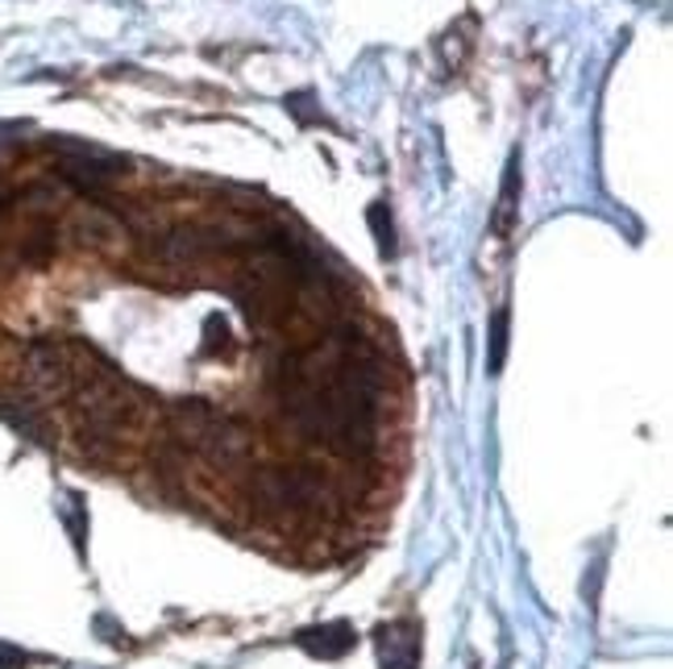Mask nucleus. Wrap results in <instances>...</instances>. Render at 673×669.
Instances as JSON below:
<instances>
[{"instance_id": "11", "label": "nucleus", "mask_w": 673, "mask_h": 669, "mask_svg": "<svg viewBox=\"0 0 673 669\" xmlns=\"http://www.w3.org/2000/svg\"><path fill=\"white\" fill-rule=\"evenodd\" d=\"M0 669H25V653L17 645H4L0 641Z\"/></svg>"}, {"instance_id": "4", "label": "nucleus", "mask_w": 673, "mask_h": 669, "mask_svg": "<svg viewBox=\"0 0 673 669\" xmlns=\"http://www.w3.org/2000/svg\"><path fill=\"white\" fill-rule=\"evenodd\" d=\"M382 669H421V624L412 620H391L375 627Z\"/></svg>"}, {"instance_id": "3", "label": "nucleus", "mask_w": 673, "mask_h": 669, "mask_svg": "<svg viewBox=\"0 0 673 669\" xmlns=\"http://www.w3.org/2000/svg\"><path fill=\"white\" fill-rule=\"evenodd\" d=\"M121 159L117 154H105L96 146H80V142H67L63 159H59V171L75 184L80 191H101L105 184H113L121 175Z\"/></svg>"}, {"instance_id": "2", "label": "nucleus", "mask_w": 673, "mask_h": 669, "mask_svg": "<svg viewBox=\"0 0 673 669\" xmlns=\"http://www.w3.org/2000/svg\"><path fill=\"white\" fill-rule=\"evenodd\" d=\"M196 454L216 470H246L253 458V424L233 412H216Z\"/></svg>"}, {"instance_id": "6", "label": "nucleus", "mask_w": 673, "mask_h": 669, "mask_svg": "<svg viewBox=\"0 0 673 669\" xmlns=\"http://www.w3.org/2000/svg\"><path fill=\"white\" fill-rule=\"evenodd\" d=\"M520 188H524L520 154H511L504 171V188H499V204H495V216H491V233L499 242H511V233H516V221H520Z\"/></svg>"}, {"instance_id": "8", "label": "nucleus", "mask_w": 673, "mask_h": 669, "mask_svg": "<svg viewBox=\"0 0 673 669\" xmlns=\"http://www.w3.org/2000/svg\"><path fill=\"white\" fill-rule=\"evenodd\" d=\"M507 320H511V313L495 308V316H491V357H486V371L491 375H499L507 362Z\"/></svg>"}, {"instance_id": "10", "label": "nucleus", "mask_w": 673, "mask_h": 669, "mask_svg": "<svg viewBox=\"0 0 673 669\" xmlns=\"http://www.w3.org/2000/svg\"><path fill=\"white\" fill-rule=\"evenodd\" d=\"M366 221H370V230H375V242H379L382 254H395V225H391V209L375 200L370 212H366Z\"/></svg>"}, {"instance_id": "5", "label": "nucleus", "mask_w": 673, "mask_h": 669, "mask_svg": "<svg viewBox=\"0 0 673 669\" xmlns=\"http://www.w3.org/2000/svg\"><path fill=\"white\" fill-rule=\"evenodd\" d=\"M295 645L304 648L308 657H320V661H341L350 648L358 645V632L345 620H333V624H312L295 632Z\"/></svg>"}, {"instance_id": "9", "label": "nucleus", "mask_w": 673, "mask_h": 669, "mask_svg": "<svg viewBox=\"0 0 673 669\" xmlns=\"http://www.w3.org/2000/svg\"><path fill=\"white\" fill-rule=\"evenodd\" d=\"M237 354V341L233 333L212 316L209 325H204V345H200V357H233Z\"/></svg>"}, {"instance_id": "7", "label": "nucleus", "mask_w": 673, "mask_h": 669, "mask_svg": "<svg viewBox=\"0 0 673 669\" xmlns=\"http://www.w3.org/2000/svg\"><path fill=\"white\" fill-rule=\"evenodd\" d=\"M462 25H465V17L437 38V55H441V67L449 75H458L465 67V59H470V50H474V30H479V25H470V34H462Z\"/></svg>"}, {"instance_id": "1", "label": "nucleus", "mask_w": 673, "mask_h": 669, "mask_svg": "<svg viewBox=\"0 0 673 669\" xmlns=\"http://www.w3.org/2000/svg\"><path fill=\"white\" fill-rule=\"evenodd\" d=\"M84 354H87V341L38 337V341H29L22 350V378L38 396H71Z\"/></svg>"}]
</instances>
